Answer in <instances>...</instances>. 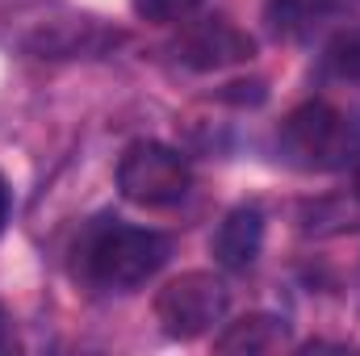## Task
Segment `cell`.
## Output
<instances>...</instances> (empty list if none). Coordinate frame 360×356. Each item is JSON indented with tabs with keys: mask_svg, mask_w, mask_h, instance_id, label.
Wrapping results in <instances>:
<instances>
[{
	"mask_svg": "<svg viewBox=\"0 0 360 356\" xmlns=\"http://www.w3.org/2000/svg\"><path fill=\"white\" fill-rule=\"evenodd\" d=\"M80 276L96 289H139L143 281H151L172 256V239L147 227H130V222H109L101 218L89 235L80 239Z\"/></svg>",
	"mask_w": 360,
	"mask_h": 356,
	"instance_id": "cell-1",
	"label": "cell"
},
{
	"mask_svg": "<svg viewBox=\"0 0 360 356\" xmlns=\"http://www.w3.org/2000/svg\"><path fill=\"white\" fill-rule=\"evenodd\" d=\"M352 151H356V130L327 101H310L293 109L281 126V155L293 168L327 172V168H340Z\"/></svg>",
	"mask_w": 360,
	"mask_h": 356,
	"instance_id": "cell-2",
	"label": "cell"
},
{
	"mask_svg": "<svg viewBox=\"0 0 360 356\" xmlns=\"http://www.w3.org/2000/svg\"><path fill=\"white\" fill-rule=\"evenodd\" d=\"M193 172H188V160L180 155L176 147L168 143H155V139H143V143H130L122 164H117V189L126 201L134 205H172L188 193Z\"/></svg>",
	"mask_w": 360,
	"mask_h": 356,
	"instance_id": "cell-3",
	"label": "cell"
},
{
	"mask_svg": "<svg viewBox=\"0 0 360 356\" xmlns=\"http://www.w3.org/2000/svg\"><path fill=\"white\" fill-rule=\"evenodd\" d=\"M226 306H231V293L222 285V276L214 272H180L172 276L160 298H155V319L164 327V336L172 340H197L205 336L214 323L226 319Z\"/></svg>",
	"mask_w": 360,
	"mask_h": 356,
	"instance_id": "cell-4",
	"label": "cell"
},
{
	"mask_svg": "<svg viewBox=\"0 0 360 356\" xmlns=\"http://www.w3.org/2000/svg\"><path fill=\"white\" fill-rule=\"evenodd\" d=\"M252 55H256V42L226 17H205L188 25L184 38L176 42V59L193 72H222V68L248 63Z\"/></svg>",
	"mask_w": 360,
	"mask_h": 356,
	"instance_id": "cell-5",
	"label": "cell"
},
{
	"mask_svg": "<svg viewBox=\"0 0 360 356\" xmlns=\"http://www.w3.org/2000/svg\"><path fill=\"white\" fill-rule=\"evenodd\" d=\"M210 248H214V260L222 268H231V272L252 268L260 248H264V214H260V205H235L218 222Z\"/></svg>",
	"mask_w": 360,
	"mask_h": 356,
	"instance_id": "cell-6",
	"label": "cell"
},
{
	"mask_svg": "<svg viewBox=\"0 0 360 356\" xmlns=\"http://www.w3.org/2000/svg\"><path fill=\"white\" fill-rule=\"evenodd\" d=\"M289 344V323L281 314H243L239 323H231L214 348L218 352H281Z\"/></svg>",
	"mask_w": 360,
	"mask_h": 356,
	"instance_id": "cell-7",
	"label": "cell"
},
{
	"mask_svg": "<svg viewBox=\"0 0 360 356\" xmlns=\"http://www.w3.org/2000/svg\"><path fill=\"white\" fill-rule=\"evenodd\" d=\"M323 72L340 84H360V21L335 30V38L323 51Z\"/></svg>",
	"mask_w": 360,
	"mask_h": 356,
	"instance_id": "cell-8",
	"label": "cell"
},
{
	"mask_svg": "<svg viewBox=\"0 0 360 356\" xmlns=\"http://www.w3.org/2000/svg\"><path fill=\"white\" fill-rule=\"evenodd\" d=\"M205 0H130L134 17L151 21V25H176V21H188Z\"/></svg>",
	"mask_w": 360,
	"mask_h": 356,
	"instance_id": "cell-9",
	"label": "cell"
},
{
	"mask_svg": "<svg viewBox=\"0 0 360 356\" xmlns=\"http://www.w3.org/2000/svg\"><path fill=\"white\" fill-rule=\"evenodd\" d=\"M8 214H13V189H8V180L0 177V235L8 227Z\"/></svg>",
	"mask_w": 360,
	"mask_h": 356,
	"instance_id": "cell-10",
	"label": "cell"
},
{
	"mask_svg": "<svg viewBox=\"0 0 360 356\" xmlns=\"http://www.w3.org/2000/svg\"><path fill=\"white\" fill-rule=\"evenodd\" d=\"M314 13H344V8H356L360 0H310Z\"/></svg>",
	"mask_w": 360,
	"mask_h": 356,
	"instance_id": "cell-11",
	"label": "cell"
},
{
	"mask_svg": "<svg viewBox=\"0 0 360 356\" xmlns=\"http://www.w3.org/2000/svg\"><path fill=\"white\" fill-rule=\"evenodd\" d=\"M4 348H13V336L4 331V319H0V352H4Z\"/></svg>",
	"mask_w": 360,
	"mask_h": 356,
	"instance_id": "cell-12",
	"label": "cell"
},
{
	"mask_svg": "<svg viewBox=\"0 0 360 356\" xmlns=\"http://www.w3.org/2000/svg\"><path fill=\"white\" fill-rule=\"evenodd\" d=\"M356 197H360V164H356Z\"/></svg>",
	"mask_w": 360,
	"mask_h": 356,
	"instance_id": "cell-13",
	"label": "cell"
}]
</instances>
